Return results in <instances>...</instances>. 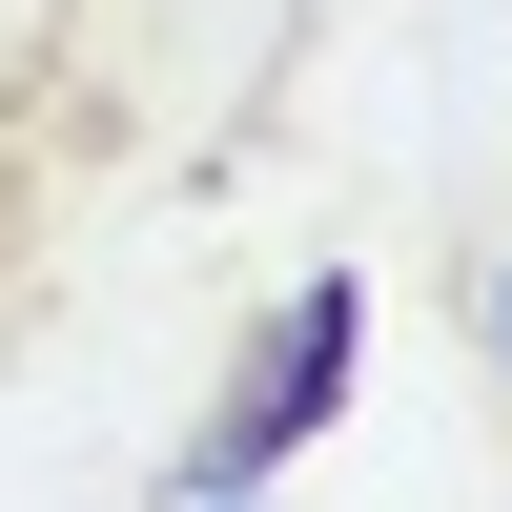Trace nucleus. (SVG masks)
Segmentation results:
<instances>
[{"label":"nucleus","instance_id":"2","mask_svg":"<svg viewBox=\"0 0 512 512\" xmlns=\"http://www.w3.org/2000/svg\"><path fill=\"white\" fill-rule=\"evenodd\" d=\"M492 369H512V267H492Z\"/></svg>","mask_w":512,"mask_h":512},{"label":"nucleus","instance_id":"1","mask_svg":"<svg viewBox=\"0 0 512 512\" xmlns=\"http://www.w3.org/2000/svg\"><path fill=\"white\" fill-rule=\"evenodd\" d=\"M349 349H369V287H349V267H308V287L267 308V349L226 369V410L185 431V512H226V492H267L287 451H308L328 410H349Z\"/></svg>","mask_w":512,"mask_h":512}]
</instances>
